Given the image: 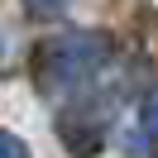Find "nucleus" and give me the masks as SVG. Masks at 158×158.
Here are the masks:
<instances>
[{"label":"nucleus","mask_w":158,"mask_h":158,"mask_svg":"<svg viewBox=\"0 0 158 158\" xmlns=\"http://www.w3.org/2000/svg\"><path fill=\"white\" fill-rule=\"evenodd\" d=\"M106 62H110V39L106 34H58L39 53V77L58 96H77V91L101 81Z\"/></svg>","instance_id":"nucleus-1"},{"label":"nucleus","mask_w":158,"mask_h":158,"mask_svg":"<svg viewBox=\"0 0 158 158\" xmlns=\"http://www.w3.org/2000/svg\"><path fill=\"white\" fill-rule=\"evenodd\" d=\"M0 158H34V153H29V144H24L19 134L0 129Z\"/></svg>","instance_id":"nucleus-2"},{"label":"nucleus","mask_w":158,"mask_h":158,"mask_svg":"<svg viewBox=\"0 0 158 158\" xmlns=\"http://www.w3.org/2000/svg\"><path fill=\"white\" fill-rule=\"evenodd\" d=\"M24 5H29L34 19H58V15L67 10V0H24Z\"/></svg>","instance_id":"nucleus-3"},{"label":"nucleus","mask_w":158,"mask_h":158,"mask_svg":"<svg viewBox=\"0 0 158 158\" xmlns=\"http://www.w3.org/2000/svg\"><path fill=\"white\" fill-rule=\"evenodd\" d=\"M0 62H5V39H0Z\"/></svg>","instance_id":"nucleus-4"}]
</instances>
